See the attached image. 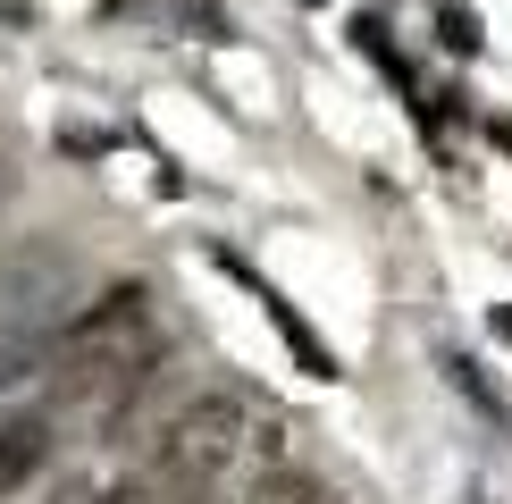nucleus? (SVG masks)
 Listing matches in <instances>:
<instances>
[{
	"label": "nucleus",
	"instance_id": "obj_1",
	"mask_svg": "<svg viewBox=\"0 0 512 504\" xmlns=\"http://www.w3.org/2000/svg\"><path fill=\"white\" fill-rule=\"evenodd\" d=\"M236 446H244V404L236 395H194V404L152 437V454H143L135 471L152 479V496L168 504L185 488H219V471L236 462Z\"/></svg>",
	"mask_w": 512,
	"mask_h": 504
},
{
	"label": "nucleus",
	"instance_id": "obj_2",
	"mask_svg": "<svg viewBox=\"0 0 512 504\" xmlns=\"http://www.w3.org/2000/svg\"><path fill=\"white\" fill-rule=\"evenodd\" d=\"M42 462H51V420L42 412H9L0 420V496H17L26 479H42Z\"/></svg>",
	"mask_w": 512,
	"mask_h": 504
},
{
	"label": "nucleus",
	"instance_id": "obj_3",
	"mask_svg": "<svg viewBox=\"0 0 512 504\" xmlns=\"http://www.w3.org/2000/svg\"><path fill=\"white\" fill-rule=\"evenodd\" d=\"M244 504H336V488H328V479H311V471H286V462H277V471L252 479Z\"/></svg>",
	"mask_w": 512,
	"mask_h": 504
},
{
	"label": "nucleus",
	"instance_id": "obj_4",
	"mask_svg": "<svg viewBox=\"0 0 512 504\" xmlns=\"http://www.w3.org/2000/svg\"><path fill=\"white\" fill-rule=\"evenodd\" d=\"M353 42H361V51H370L378 68H387V76L403 84V93H412V68H403V51H395V42H387V26H378V17H361V26H353Z\"/></svg>",
	"mask_w": 512,
	"mask_h": 504
},
{
	"label": "nucleus",
	"instance_id": "obj_5",
	"mask_svg": "<svg viewBox=\"0 0 512 504\" xmlns=\"http://www.w3.org/2000/svg\"><path fill=\"white\" fill-rule=\"evenodd\" d=\"M437 26H445V51H462V59L479 51V17L462 9V0H445V9H437Z\"/></svg>",
	"mask_w": 512,
	"mask_h": 504
},
{
	"label": "nucleus",
	"instance_id": "obj_6",
	"mask_svg": "<svg viewBox=\"0 0 512 504\" xmlns=\"http://www.w3.org/2000/svg\"><path fill=\"white\" fill-rule=\"evenodd\" d=\"M487 328H496V336H504V345H512V303H504V311H487Z\"/></svg>",
	"mask_w": 512,
	"mask_h": 504
},
{
	"label": "nucleus",
	"instance_id": "obj_7",
	"mask_svg": "<svg viewBox=\"0 0 512 504\" xmlns=\"http://www.w3.org/2000/svg\"><path fill=\"white\" fill-rule=\"evenodd\" d=\"M168 504H210V488H185V496H168Z\"/></svg>",
	"mask_w": 512,
	"mask_h": 504
},
{
	"label": "nucleus",
	"instance_id": "obj_8",
	"mask_svg": "<svg viewBox=\"0 0 512 504\" xmlns=\"http://www.w3.org/2000/svg\"><path fill=\"white\" fill-rule=\"evenodd\" d=\"M0 194H9V168H0Z\"/></svg>",
	"mask_w": 512,
	"mask_h": 504
},
{
	"label": "nucleus",
	"instance_id": "obj_9",
	"mask_svg": "<svg viewBox=\"0 0 512 504\" xmlns=\"http://www.w3.org/2000/svg\"><path fill=\"white\" fill-rule=\"evenodd\" d=\"M303 9H328V0H303Z\"/></svg>",
	"mask_w": 512,
	"mask_h": 504
}]
</instances>
